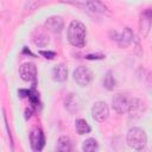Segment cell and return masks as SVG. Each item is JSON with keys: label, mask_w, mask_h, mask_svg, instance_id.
Instances as JSON below:
<instances>
[{"label": "cell", "mask_w": 152, "mask_h": 152, "mask_svg": "<svg viewBox=\"0 0 152 152\" xmlns=\"http://www.w3.org/2000/svg\"><path fill=\"white\" fill-rule=\"evenodd\" d=\"M151 25H152V10L148 8L141 13L140 20H139V31L142 38H145L148 34Z\"/></svg>", "instance_id": "ba28073f"}, {"label": "cell", "mask_w": 152, "mask_h": 152, "mask_svg": "<svg viewBox=\"0 0 152 152\" xmlns=\"http://www.w3.org/2000/svg\"><path fill=\"white\" fill-rule=\"evenodd\" d=\"M68 77V69L63 64H58L52 69V78L57 82H64Z\"/></svg>", "instance_id": "7c38bea8"}, {"label": "cell", "mask_w": 152, "mask_h": 152, "mask_svg": "<svg viewBox=\"0 0 152 152\" xmlns=\"http://www.w3.org/2000/svg\"><path fill=\"white\" fill-rule=\"evenodd\" d=\"M126 141L129 147L134 150H142L147 142V135L144 129L139 127H133L127 132Z\"/></svg>", "instance_id": "7a4b0ae2"}, {"label": "cell", "mask_w": 152, "mask_h": 152, "mask_svg": "<svg viewBox=\"0 0 152 152\" xmlns=\"http://www.w3.org/2000/svg\"><path fill=\"white\" fill-rule=\"evenodd\" d=\"M33 42H34V44L38 45V46H45V45L49 43V37H46L44 33L39 32L38 36H36V37L33 38Z\"/></svg>", "instance_id": "d6986e66"}, {"label": "cell", "mask_w": 152, "mask_h": 152, "mask_svg": "<svg viewBox=\"0 0 152 152\" xmlns=\"http://www.w3.org/2000/svg\"><path fill=\"white\" fill-rule=\"evenodd\" d=\"M39 53L42 56H44L45 58H48V59H52L56 56V52H53V51H46V50H42V51H39Z\"/></svg>", "instance_id": "44dd1931"}, {"label": "cell", "mask_w": 152, "mask_h": 152, "mask_svg": "<svg viewBox=\"0 0 152 152\" xmlns=\"http://www.w3.org/2000/svg\"><path fill=\"white\" fill-rule=\"evenodd\" d=\"M91 116L97 122H103L109 116V108L106 102L97 101L91 107Z\"/></svg>", "instance_id": "277c9868"}, {"label": "cell", "mask_w": 152, "mask_h": 152, "mask_svg": "<svg viewBox=\"0 0 152 152\" xmlns=\"http://www.w3.org/2000/svg\"><path fill=\"white\" fill-rule=\"evenodd\" d=\"M30 144L33 151H42L45 145V138L39 128H33L30 133Z\"/></svg>", "instance_id": "9c48e42d"}, {"label": "cell", "mask_w": 152, "mask_h": 152, "mask_svg": "<svg viewBox=\"0 0 152 152\" xmlns=\"http://www.w3.org/2000/svg\"><path fill=\"white\" fill-rule=\"evenodd\" d=\"M113 39L118 43V45L120 48H127L131 43H133V40H134V33L132 32L131 28L125 27L121 32H114Z\"/></svg>", "instance_id": "8992f818"}, {"label": "cell", "mask_w": 152, "mask_h": 152, "mask_svg": "<svg viewBox=\"0 0 152 152\" xmlns=\"http://www.w3.org/2000/svg\"><path fill=\"white\" fill-rule=\"evenodd\" d=\"M27 97L31 100V103H32V104H34V106L38 104V102H39V97H38V94H37V91H36L34 89H31V90H30V94H28Z\"/></svg>", "instance_id": "ffe728a7"}, {"label": "cell", "mask_w": 152, "mask_h": 152, "mask_svg": "<svg viewBox=\"0 0 152 152\" xmlns=\"http://www.w3.org/2000/svg\"><path fill=\"white\" fill-rule=\"evenodd\" d=\"M72 150V142L71 139L66 135H62L58 138L56 144V151L59 152H70Z\"/></svg>", "instance_id": "4fadbf2b"}, {"label": "cell", "mask_w": 152, "mask_h": 152, "mask_svg": "<svg viewBox=\"0 0 152 152\" xmlns=\"http://www.w3.org/2000/svg\"><path fill=\"white\" fill-rule=\"evenodd\" d=\"M19 75L23 81L25 82H33L36 83V76H37V69L34 63L27 62L20 65L19 68Z\"/></svg>", "instance_id": "52a82bcc"}, {"label": "cell", "mask_w": 152, "mask_h": 152, "mask_svg": "<svg viewBox=\"0 0 152 152\" xmlns=\"http://www.w3.org/2000/svg\"><path fill=\"white\" fill-rule=\"evenodd\" d=\"M32 115V109L31 108H26L25 109V119H30Z\"/></svg>", "instance_id": "cb8c5ba5"}, {"label": "cell", "mask_w": 152, "mask_h": 152, "mask_svg": "<svg viewBox=\"0 0 152 152\" xmlns=\"http://www.w3.org/2000/svg\"><path fill=\"white\" fill-rule=\"evenodd\" d=\"M86 58H87V59H102V58H104V55H101V53H96V55H87Z\"/></svg>", "instance_id": "7402d4cb"}, {"label": "cell", "mask_w": 152, "mask_h": 152, "mask_svg": "<svg viewBox=\"0 0 152 152\" xmlns=\"http://www.w3.org/2000/svg\"><path fill=\"white\" fill-rule=\"evenodd\" d=\"M66 36L69 43L72 46L83 48L86 44V36H87L86 26L78 20H72L68 26Z\"/></svg>", "instance_id": "6da1fadb"}, {"label": "cell", "mask_w": 152, "mask_h": 152, "mask_svg": "<svg viewBox=\"0 0 152 152\" xmlns=\"http://www.w3.org/2000/svg\"><path fill=\"white\" fill-rule=\"evenodd\" d=\"M146 109V106L142 100L140 99H131V102H129V108H128V114L131 118L133 119H138L141 116V114L145 112Z\"/></svg>", "instance_id": "30bf717a"}, {"label": "cell", "mask_w": 152, "mask_h": 152, "mask_svg": "<svg viewBox=\"0 0 152 152\" xmlns=\"http://www.w3.org/2000/svg\"><path fill=\"white\" fill-rule=\"evenodd\" d=\"M75 128H76V132H77L80 135L88 134V133L91 131L89 124H88L84 119H77V120L75 121Z\"/></svg>", "instance_id": "9a60e30c"}, {"label": "cell", "mask_w": 152, "mask_h": 152, "mask_svg": "<svg viewBox=\"0 0 152 152\" xmlns=\"http://www.w3.org/2000/svg\"><path fill=\"white\" fill-rule=\"evenodd\" d=\"M97 148H99V144H97V140L94 138H88L82 144V150L84 152H94Z\"/></svg>", "instance_id": "ac0fdd59"}, {"label": "cell", "mask_w": 152, "mask_h": 152, "mask_svg": "<svg viewBox=\"0 0 152 152\" xmlns=\"http://www.w3.org/2000/svg\"><path fill=\"white\" fill-rule=\"evenodd\" d=\"M65 107L72 113V112H77L80 109V102L77 100V97L74 94H69V96L65 99Z\"/></svg>", "instance_id": "2e32d148"}, {"label": "cell", "mask_w": 152, "mask_h": 152, "mask_svg": "<svg viewBox=\"0 0 152 152\" xmlns=\"http://www.w3.org/2000/svg\"><path fill=\"white\" fill-rule=\"evenodd\" d=\"M44 25L49 31H51L53 33H59L64 27V20L62 19V17L52 15L45 20Z\"/></svg>", "instance_id": "8fae6325"}, {"label": "cell", "mask_w": 152, "mask_h": 152, "mask_svg": "<svg viewBox=\"0 0 152 152\" xmlns=\"http://www.w3.org/2000/svg\"><path fill=\"white\" fill-rule=\"evenodd\" d=\"M28 94H30V90H27V89H19V90H18V95H19L20 97L28 96Z\"/></svg>", "instance_id": "603a6c76"}, {"label": "cell", "mask_w": 152, "mask_h": 152, "mask_svg": "<svg viewBox=\"0 0 152 152\" xmlns=\"http://www.w3.org/2000/svg\"><path fill=\"white\" fill-rule=\"evenodd\" d=\"M87 8H89L90 11L95 12V13H100V14H109L108 8L100 1V0H89Z\"/></svg>", "instance_id": "5bb4252c"}, {"label": "cell", "mask_w": 152, "mask_h": 152, "mask_svg": "<svg viewBox=\"0 0 152 152\" xmlns=\"http://www.w3.org/2000/svg\"><path fill=\"white\" fill-rule=\"evenodd\" d=\"M129 102H131V99L124 93H118L116 95H114V97L112 100L113 108L119 114H125L128 112Z\"/></svg>", "instance_id": "5b68a950"}, {"label": "cell", "mask_w": 152, "mask_h": 152, "mask_svg": "<svg viewBox=\"0 0 152 152\" xmlns=\"http://www.w3.org/2000/svg\"><path fill=\"white\" fill-rule=\"evenodd\" d=\"M102 84H103V87H104L107 90H113V89L115 88L116 81H115V78H114V76H113V74H112L110 70L106 72L104 77H103V80H102Z\"/></svg>", "instance_id": "e0dca14e"}, {"label": "cell", "mask_w": 152, "mask_h": 152, "mask_svg": "<svg viewBox=\"0 0 152 152\" xmlns=\"http://www.w3.org/2000/svg\"><path fill=\"white\" fill-rule=\"evenodd\" d=\"M24 53H27V55H31V56H33V53L30 51V50H27V48H24V51H23Z\"/></svg>", "instance_id": "d4e9b609"}, {"label": "cell", "mask_w": 152, "mask_h": 152, "mask_svg": "<svg viewBox=\"0 0 152 152\" xmlns=\"http://www.w3.org/2000/svg\"><path fill=\"white\" fill-rule=\"evenodd\" d=\"M74 80L81 87H87L93 81V72L87 66H78L74 71Z\"/></svg>", "instance_id": "3957f363"}]
</instances>
